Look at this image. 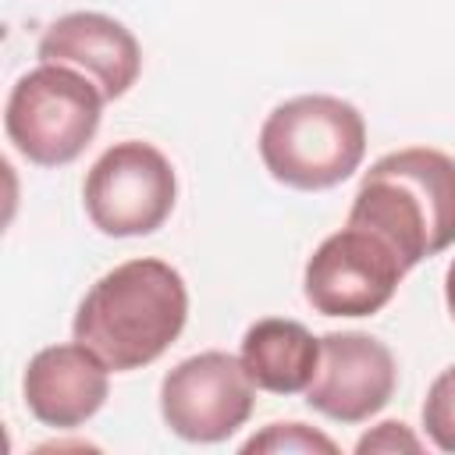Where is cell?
<instances>
[{
	"instance_id": "obj_1",
	"label": "cell",
	"mask_w": 455,
	"mask_h": 455,
	"mask_svg": "<svg viewBox=\"0 0 455 455\" xmlns=\"http://www.w3.org/2000/svg\"><path fill=\"white\" fill-rule=\"evenodd\" d=\"M188 320V288L164 259H128L103 274L75 313V341L114 373L160 359Z\"/></svg>"
},
{
	"instance_id": "obj_10",
	"label": "cell",
	"mask_w": 455,
	"mask_h": 455,
	"mask_svg": "<svg viewBox=\"0 0 455 455\" xmlns=\"http://www.w3.org/2000/svg\"><path fill=\"white\" fill-rule=\"evenodd\" d=\"M39 64H68L89 75L107 100L124 96L142 68L135 36L110 14L75 11L57 18L39 39Z\"/></svg>"
},
{
	"instance_id": "obj_12",
	"label": "cell",
	"mask_w": 455,
	"mask_h": 455,
	"mask_svg": "<svg viewBox=\"0 0 455 455\" xmlns=\"http://www.w3.org/2000/svg\"><path fill=\"white\" fill-rule=\"evenodd\" d=\"M423 427L441 451L455 455V366L441 370L423 402Z\"/></svg>"
},
{
	"instance_id": "obj_4",
	"label": "cell",
	"mask_w": 455,
	"mask_h": 455,
	"mask_svg": "<svg viewBox=\"0 0 455 455\" xmlns=\"http://www.w3.org/2000/svg\"><path fill=\"white\" fill-rule=\"evenodd\" d=\"M100 85L68 64L25 71L4 107V128L14 149L39 167L71 164L96 135L103 117Z\"/></svg>"
},
{
	"instance_id": "obj_15",
	"label": "cell",
	"mask_w": 455,
	"mask_h": 455,
	"mask_svg": "<svg viewBox=\"0 0 455 455\" xmlns=\"http://www.w3.org/2000/svg\"><path fill=\"white\" fill-rule=\"evenodd\" d=\"M444 299H448V313L455 316V259H451V267L444 274Z\"/></svg>"
},
{
	"instance_id": "obj_5",
	"label": "cell",
	"mask_w": 455,
	"mask_h": 455,
	"mask_svg": "<svg viewBox=\"0 0 455 455\" xmlns=\"http://www.w3.org/2000/svg\"><path fill=\"white\" fill-rule=\"evenodd\" d=\"M89 220L110 238L153 235L174 210L178 178L171 160L139 139L114 142L82 185Z\"/></svg>"
},
{
	"instance_id": "obj_6",
	"label": "cell",
	"mask_w": 455,
	"mask_h": 455,
	"mask_svg": "<svg viewBox=\"0 0 455 455\" xmlns=\"http://www.w3.org/2000/svg\"><path fill=\"white\" fill-rule=\"evenodd\" d=\"M402 256L370 228L345 224L327 235L306 263V302L323 316H373L405 277Z\"/></svg>"
},
{
	"instance_id": "obj_7",
	"label": "cell",
	"mask_w": 455,
	"mask_h": 455,
	"mask_svg": "<svg viewBox=\"0 0 455 455\" xmlns=\"http://www.w3.org/2000/svg\"><path fill=\"white\" fill-rule=\"evenodd\" d=\"M256 405V384L231 352H199L167 370L160 384L164 423L196 444L231 437Z\"/></svg>"
},
{
	"instance_id": "obj_3",
	"label": "cell",
	"mask_w": 455,
	"mask_h": 455,
	"mask_svg": "<svg viewBox=\"0 0 455 455\" xmlns=\"http://www.w3.org/2000/svg\"><path fill=\"white\" fill-rule=\"evenodd\" d=\"M366 153L363 114L338 96H295L274 107L259 128V156L274 181L320 192L341 185Z\"/></svg>"
},
{
	"instance_id": "obj_2",
	"label": "cell",
	"mask_w": 455,
	"mask_h": 455,
	"mask_svg": "<svg viewBox=\"0 0 455 455\" xmlns=\"http://www.w3.org/2000/svg\"><path fill=\"white\" fill-rule=\"evenodd\" d=\"M348 224L380 235L412 270L455 245V156L427 146L380 156L359 181Z\"/></svg>"
},
{
	"instance_id": "obj_11",
	"label": "cell",
	"mask_w": 455,
	"mask_h": 455,
	"mask_svg": "<svg viewBox=\"0 0 455 455\" xmlns=\"http://www.w3.org/2000/svg\"><path fill=\"white\" fill-rule=\"evenodd\" d=\"M238 359L256 387L274 395H299L316 377L320 338H313L299 320L267 316L245 331Z\"/></svg>"
},
{
	"instance_id": "obj_13",
	"label": "cell",
	"mask_w": 455,
	"mask_h": 455,
	"mask_svg": "<svg viewBox=\"0 0 455 455\" xmlns=\"http://www.w3.org/2000/svg\"><path fill=\"white\" fill-rule=\"evenodd\" d=\"M242 451H274V455H281V451H327V455H334L338 444L327 434L291 419V423H270L267 430L252 434L242 444Z\"/></svg>"
},
{
	"instance_id": "obj_9",
	"label": "cell",
	"mask_w": 455,
	"mask_h": 455,
	"mask_svg": "<svg viewBox=\"0 0 455 455\" xmlns=\"http://www.w3.org/2000/svg\"><path fill=\"white\" fill-rule=\"evenodd\" d=\"M25 405L46 427H82L92 419L110 391V366L82 341L50 345L28 359Z\"/></svg>"
},
{
	"instance_id": "obj_8",
	"label": "cell",
	"mask_w": 455,
	"mask_h": 455,
	"mask_svg": "<svg viewBox=\"0 0 455 455\" xmlns=\"http://www.w3.org/2000/svg\"><path fill=\"white\" fill-rule=\"evenodd\" d=\"M398 384L395 355L363 331H334L320 338V366L306 387V405L338 423H363L380 412Z\"/></svg>"
},
{
	"instance_id": "obj_14",
	"label": "cell",
	"mask_w": 455,
	"mask_h": 455,
	"mask_svg": "<svg viewBox=\"0 0 455 455\" xmlns=\"http://www.w3.org/2000/svg\"><path fill=\"white\" fill-rule=\"evenodd\" d=\"M355 451L359 455H370V451H423V441L398 419H387V423H377L370 434H363L355 441Z\"/></svg>"
}]
</instances>
